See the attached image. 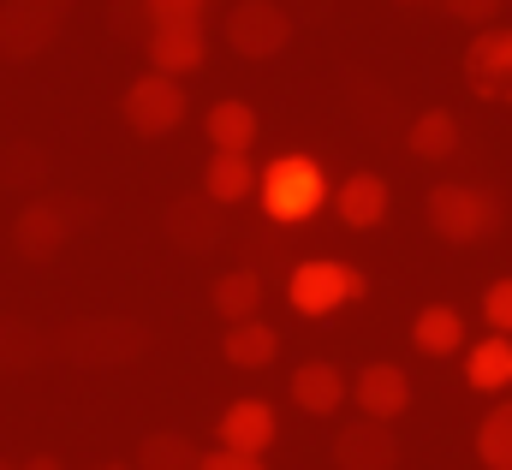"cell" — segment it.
<instances>
[{"label": "cell", "instance_id": "44dd1931", "mask_svg": "<svg viewBox=\"0 0 512 470\" xmlns=\"http://www.w3.org/2000/svg\"><path fill=\"white\" fill-rule=\"evenodd\" d=\"M465 381H471L477 393H501V387H512V340L507 334H489V340L471 346V357H465Z\"/></svg>", "mask_w": 512, "mask_h": 470}, {"label": "cell", "instance_id": "e0dca14e", "mask_svg": "<svg viewBox=\"0 0 512 470\" xmlns=\"http://www.w3.org/2000/svg\"><path fill=\"white\" fill-rule=\"evenodd\" d=\"M54 357V334L18 322V316H0V375H24V369H42Z\"/></svg>", "mask_w": 512, "mask_h": 470}, {"label": "cell", "instance_id": "ac0fdd59", "mask_svg": "<svg viewBox=\"0 0 512 470\" xmlns=\"http://www.w3.org/2000/svg\"><path fill=\"white\" fill-rule=\"evenodd\" d=\"M256 185H262V173L251 167V155H215L209 173H203V197H215L221 209H233V203L256 197Z\"/></svg>", "mask_w": 512, "mask_h": 470}, {"label": "cell", "instance_id": "52a82bcc", "mask_svg": "<svg viewBox=\"0 0 512 470\" xmlns=\"http://www.w3.org/2000/svg\"><path fill=\"white\" fill-rule=\"evenodd\" d=\"M292 42V12L280 0H233L227 6V48L245 60H268Z\"/></svg>", "mask_w": 512, "mask_h": 470}, {"label": "cell", "instance_id": "8fae6325", "mask_svg": "<svg viewBox=\"0 0 512 470\" xmlns=\"http://www.w3.org/2000/svg\"><path fill=\"white\" fill-rule=\"evenodd\" d=\"M334 465L340 470H399V435L376 423V417H358L334 435Z\"/></svg>", "mask_w": 512, "mask_h": 470}, {"label": "cell", "instance_id": "5b68a950", "mask_svg": "<svg viewBox=\"0 0 512 470\" xmlns=\"http://www.w3.org/2000/svg\"><path fill=\"white\" fill-rule=\"evenodd\" d=\"M370 292V280L352 268V262H334V256H310L286 274V298L298 316H334L340 304H358Z\"/></svg>", "mask_w": 512, "mask_h": 470}, {"label": "cell", "instance_id": "4fadbf2b", "mask_svg": "<svg viewBox=\"0 0 512 470\" xmlns=\"http://www.w3.org/2000/svg\"><path fill=\"white\" fill-rule=\"evenodd\" d=\"M352 399L364 405V417L393 423V417L411 405V381H405V369H399V363H364V369H358V381H352Z\"/></svg>", "mask_w": 512, "mask_h": 470}, {"label": "cell", "instance_id": "9a60e30c", "mask_svg": "<svg viewBox=\"0 0 512 470\" xmlns=\"http://www.w3.org/2000/svg\"><path fill=\"white\" fill-rule=\"evenodd\" d=\"M334 209H340V221H346L352 233L382 227L387 221V179L382 173H352V179L334 191Z\"/></svg>", "mask_w": 512, "mask_h": 470}, {"label": "cell", "instance_id": "5bb4252c", "mask_svg": "<svg viewBox=\"0 0 512 470\" xmlns=\"http://www.w3.org/2000/svg\"><path fill=\"white\" fill-rule=\"evenodd\" d=\"M221 447L251 453V459H262V447H274V411H268V399H239V405L221 411Z\"/></svg>", "mask_w": 512, "mask_h": 470}, {"label": "cell", "instance_id": "7c38bea8", "mask_svg": "<svg viewBox=\"0 0 512 470\" xmlns=\"http://www.w3.org/2000/svg\"><path fill=\"white\" fill-rule=\"evenodd\" d=\"M143 48H149V66H155V72L185 78V72H197V66H203L209 36H203V24H155Z\"/></svg>", "mask_w": 512, "mask_h": 470}, {"label": "cell", "instance_id": "6da1fadb", "mask_svg": "<svg viewBox=\"0 0 512 470\" xmlns=\"http://www.w3.org/2000/svg\"><path fill=\"white\" fill-rule=\"evenodd\" d=\"M149 352V328L131 316H78L54 334V357L78 363V369H120Z\"/></svg>", "mask_w": 512, "mask_h": 470}, {"label": "cell", "instance_id": "3957f363", "mask_svg": "<svg viewBox=\"0 0 512 470\" xmlns=\"http://www.w3.org/2000/svg\"><path fill=\"white\" fill-rule=\"evenodd\" d=\"M96 203H84V197H36L30 209H18V221H12V250L24 256V262H54L60 256V244L72 233H84V227H96Z\"/></svg>", "mask_w": 512, "mask_h": 470}, {"label": "cell", "instance_id": "1f68e13d", "mask_svg": "<svg viewBox=\"0 0 512 470\" xmlns=\"http://www.w3.org/2000/svg\"><path fill=\"white\" fill-rule=\"evenodd\" d=\"M197 470H262V459L233 453V447H215V453H203V465H197Z\"/></svg>", "mask_w": 512, "mask_h": 470}, {"label": "cell", "instance_id": "836d02e7", "mask_svg": "<svg viewBox=\"0 0 512 470\" xmlns=\"http://www.w3.org/2000/svg\"><path fill=\"white\" fill-rule=\"evenodd\" d=\"M399 6H411V12H441V0H399Z\"/></svg>", "mask_w": 512, "mask_h": 470}, {"label": "cell", "instance_id": "9c48e42d", "mask_svg": "<svg viewBox=\"0 0 512 470\" xmlns=\"http://www.w3.org/2000/svg\"><path fill=\"white\" fill-rule=\"evenodd\" d=\"M465 84L483 102H512V30L489 24L483 36H471V48H465Z\"/></svg>", "mask_w": 512, "mask_h": 470}, {"label": "cell", "instance_id": "7a4b0ae2", "mask_svg": "<svg viewBox=\"0 0 512 470\" xmlns=\"http://www.w3.org/2000/svg\"><path fill=\"white\" fill-rule=\"evenodd\" d=\"M256 197H262V215H268L274 227H304V221L328 203V179H322V167H316L310 155H274V161L262 167Z\"/></svg>", "mask_w": 512, "mask_h": 470}, {"label": "cell", "instance_id": "30bf717a", "mask_svg": "<svg viewBox=\"0 0 512 470\" xmlns=\"http://www.w3.org/2000/svg\"><path fill=\"white\" fill-rule=\"evenodd\" d=\"M161 227H167V238H173L179 250L209 256V250L227 244V209H221L215 197H173L167 215H161Z\"/></svg>", "mask_w": 512, "mask_h": 470}, {"label": "cell", "instance_id": "8992f818", "mask_svg": "<svg viewBox=\"0 0 512 470\" xmlns=\"http://www.w3.org/2000/svg\"><path fill=\"white\" fill-rule=\"evenodd\" d=\"M72 0H6L0 6V60H36L66 30Z\"/></svg>", "mask_w": 512, "mask_h": 470}, {"label": "cell", "instance_id": "2e32d148", "mask_svg": "<svg viewBox=\"0 0 512 470\" xmlns=\"http://www.w3.org/2000/svg\"><path fill=\"white\" fill-rule=\"evenodd\" d=\"M292 399H298V411H310V417H328V411H340L346 405V375L334 369V363H298L292 369Z\"/></svg>", "mask_w": 512, "mask_h": 470}, {"label": "cell", "instance_id": "ffe728a7", "mask_svg": "<svg viewBox=\"0 0 512 470\" xmlns=\"http://www.w3.org/2000/svg\"><path fill=\"white\" fill-rule=\"evenodd\" d=\"M405 149L417 161H447L459 149V119L447 114V108H423V114L405 125Z\"/></svg>", "mask_w": 512, "mask_h": 470}, {"label": "cell", "instance_id": "277c9868", "mask_svg": "<svg viewBox=\"0 0 512 470\" xmlns=\"http://www.w3.org/2000/svg\"><path fill=\"white\" fill-rule=\"evenodd\" d=\"M501 221H507V209L483 185H453L447 179V185L429 191V227L447 238V244H477V238L501 233Z\"/></svg>", "mask_w": 512, "mask_h": 470}, {"label": "cell", "instance_id": "d6986e66", "mask_svg": "<svg viewBox=\"0 0 512 470\" xmlns=\"http://www.w3.org/2000/svg\"><path fill=\"white\" fill-rule=\"evenodd\" d=\"M411 340H417L423 357H453L459 346H465V316H459L453 304H429V310H417Z\"/></svg>", "mask_w": 512, "mask_h": 470}, {"label": "cell", "instance_id": "4dcf8cb0", "mask_svg": "<svg viewBox=\"0 0 512 470\" xmlns=\"http://www.w3.org/2000/svg\"><path fill=\"white\" fill-rule=\"evenodd\" d=\"M209 0H149V18L155 24H203Z\"/></svg>", "mask_w": 512, "mask_h": 470}, {"label": "cell", "instance_id": "484cf974", "mask_svg": "<svg viewBox=\"0 0 512 470\" xmlns=\"http://www.w3.org/2000/svg\"><path fill=\"white\" fill-rule=\"evenodd\" d=\"M48 179V149L42 143H6L0 149V185L6 191H36Z\"/></svg>", "mask_w": 512, "mask_h": 470}, {"label": "cell", "instance_id": "e575fe53", "mask_svg": "<svg viewBox=\"0 0 512 470\" xmlns=\"http://www.w3.org/2000/svg\"><path fill=\"white\" fill-rule=\"evenodd\" d=\"M0 470H12V465H6V459H0Z\"/></svg>", "mask_w": 512, "mask_h": 470}, {"label": "cell", "instance_id": "d4e9b609", "mask_svg": "<svg viewBox=\"0 0 512 470\" xmlns=\"http://www.w3.org/2000/svg\"><path fill=\"white\" fill-rule=\"evenodd\" d=\"M197 465H203V453L179 429H155V435L137 441V470H197Z\"/></svg>", "mask_w": 512, "mask_h": 470}, {"label": "cell", "instance_id": "83f0119b", "mask_svg": "<svg viewBox=\"0 0 512 470\" xmlns=\"http://www.w3.org/2000/svg\"><path fill=\"white\" fill-rule=\"evenodd\" d=\"M108 24H114V36H143L149 42V30H155V18H149V0H114L108 6Z\"/></svg>", "mask_w": 512, "mask_h": 470}, {"label": "cell", "instance_id": "ba28073f", "mask_svg": "<svg viewBox=\"0 0 512 470\" xmlns=\"http://www.w3.org/2000/svg\"><path fill=\"white\" fill-rule=\"evenodd\" d=\"M120 114H126V125L137 137H167V131L185 119V90H179V78H167V72H143L126 90Z\"/></svg>", "mask_w": 512, "mask_h": 470}, {"label": "cell", "instance_id": "f1b7e54d", "mask_svg": "<svg viewBox=\"0 0 512 470\" xmlns=\"http://www.w3.org/2000/svg\"><path fill=\"white\" fill-rule=\"evenodd\" d=\"M483 316H489L495 334H507L512 340V280H495V286L483 292Z\"/></svg>", "mask_w": 512, "mask_h": 470}, {"label": "cell", "instance_id": "f546056e", "mask_svg": "<svg viewBox=\"0 0 512 470\" xmlns=\"http://www.w3.org/2000/svg\"><path fill=\"white\" fill-rule=\"evenodd\" d=\"M501 6H507V0H441V12H447V18H459V24H477V30H489Z\"/></svg>", "mask_w": 512, "mask_h": 470}, {"label": "cell", "instance_id": "d6a6232c", "mask_svg": "<svg viewBox=\"0 0 512 470\" xmlns=\"http://www.w3.org/2000/svg\"><path fill=\"white\" fill-rule=\"evenodd\" d=\"M18 470H66V465H60L54 453H36V459H24V465H18Z\"/></svg>", "mask_w": 512, "mask_h": 470}, {"label": "cell", "instance_id": "cb8c5ba5", "mask_svg": "<svg viewBox=\"0 0 512 470\" xmlns=\"http://www.w3.org/2000/svg\"><path fill=\"white\" fill-rule=\"evenodd\" d=\"M221 352H227L233 369H262V363H274V352H280V334L268 322H239V328H227Z\"/></svg>", "mask_w": 512, "mask_h": 470}, {"label": "cell", "instance_id": "7402d4cb", "mask_svg": "<svg viewBox=\"0 0 512 470\" xmlns=\"http://www.w3.org/2000/svg\"><path fill=\"white\" fill-rule=\"evenodd\" d=\"M209 137H215V155H251L256 108L251 102H215L209 108Z\"/></svg>", "mask_w": 512, "mask_h": 470}, {"label": "cell", "instance_id": "603a6c76", "mask_svg": "<svg viewBox=\"0 0 512 470\" xmlns=\"http://www.w3.org/2000/svg\"><path fill=\"white\" fill-rule=\"evenodd\" d=\"M215 310L227 316V328L256 322V310H262V274H256V268H233V274H221V280H215Z\"/></svg>", "mask_w": 512, "mask_h": 470}, {"label": "cell", "instance_id": "d590c367", "mask_svg": "<svg viewBox=\"0 0 512 470\" xmlns=\"http://www.w3.org/2000/svg\"><path fill=\"white\" fill-rule=\"evenodd\" d=\"M108 470H120V465H108Z\"/></svg>", "mask_w": 512, "mask_h": 470}, {"label": "cell", "instance_id": "4316f807", "mask_svg": "<svg viewBox=\"0 0 512 470\" xmlns=\"http://www.w3.org/2000/svg\"><path fill=\"white\" fill-rule=\"evenodd\" d=\"M477 459L489 470H512V399H501V405L477 423Z\"/></svg>", "mask_w": 512, "mask_h": 470}]
</instances>
